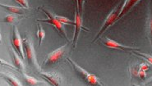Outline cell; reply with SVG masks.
<instances>
[{"label": "cell", "mask_w": 152, "mask_h": 86, "mask_svg": "<svg viewBox=\"0 0 152 86\" xmlns=\"http://www.w3.org/2000/svg\"><path fill=\"white\" fill-rule=\"evenodd\" d=\"M150 83H152V76L148 79V80H147V81H146V83H145V84H150Z\"/></svg>", "instance_id": "obj_25"}, {"label": "cell", "mask_w": 152, "mask_h": 86, "mask_svg": "<svg viewBox=\"0 0 152 86\" xmlns=\"http://www.w3.org/2000/svg\"><path fill=\"white\" fill-rule=\"evenodd\" d=\"M55 17L58 20V22H60L62 24L64 25H75V22L72 21L68 18L65 17H62V16H56L55 15Z\"/></svg>", "instance_id": "obj_17"}, {"label": "cell", "mask_w": 152, "mask_h": 86, "mask_svg": "<svg viewBox=\"0 0 152 86\" xmlns=\"http://www.w3.org/2000/svg\"><path fill=\"white\" fill-rule=\"evenodd\" d=\"M0 65H1V66H8V67L14 69V70H18V69L15 67V66H12V65H11L9 62H7V61H4V59H1V58H0Z\"/></svg>", "instance_id": "obj_22"}, {"label": "cell", "mask_w": 152, "mask_h": 86, "mask_svg": "<svg viewBox=\"0 0 152 86\" xmlns=\"http://www.w3.org/2000/svg\"><path fill=\"white\" fill-rule=\"evenodd\" d=\"M12 47L17 51L20 57L24 59L25 58V53H24V49H23V41L21 40V36L19 35L18 28L14 26L13 27V32H12Z\"/></svg>", "instance_id": "obj_5"}, {"label": "cell", "mask_w": 152, "mask_h": 86, "mask_svg": "<svg viewBox=\"0 0 152 86\" xmlns=\"http://www.w3.org/2000/svg\"><path fill=\"white\" fill-rule=\"evenodd\" d=\"M10 52L11 55H12V61H13V63H14V66L16 68L21 71V72H24V70H25V65L22 61V58L20 57L19 54L17 53V51L14 50L12 48H10Z\"/></svg>", "instance_id": "obj_11"}, {"label": "cell", "mask_w": 152, "mask_h": 86, "mask_svg": "<svg viewBox=\"0 0 152 86\" xmlns=\"http://www.w3.org/2000/svg\"><path fill=\"white\" fill-rule=\"evenodd\" d=\"M22 41H23V49H24L25 57L27 59L28 64L31 65L35 69L40 71L41 69H40V66L38 64V62H37L36 52L34 49L31 40L26 38Z\"/></svg>", "instance_id": "obj_1"}, {"label": "cell", "mask_w": 152, "mask_h": 86, "mask_svg": "<svg viewBox=\"0 0 152 86\" xmlns=\"http://www.w3.org/2000/svg\"><path fill=\"white\" fill-rule=\"evenodd\" d=\"M0 76L10 85H21V83L16 77H14L13 75H10V74H6V73H2L1 72Z\"/></svg>", "instance_id": "obj_13"}, {"label": "cell", "mask_w": 152, "mask_h": 86, "mask_svg": "<svg viewBox=\"0 0 152 86\" xmlns=\"http://www.w3.org/2000/svg\"><path fill=\"white\" fill-rule=\"evenodd\" d=\"M102 42L104 46H106L107 48H110L119 49V50L126 51V52H132V51L139 50L138 48H132V47L125 46V45H123V44L118 43V42H116V41H114L113 40H110V39H104L102 40Z\"/></svg>", "instance_id": "obj_8"}, {"label": "cell", "mask_w": 152, "mask_h": 86, "mask_svg": "<svg viewBox=\"0 0 152 86\" xmlns=\"http://www.w3.org/2000/svg\"><path fill=\"white\" fill-rule=\"evenodd\" d=\"M140 0H126L124 5L122 6L121 8V12L118 16V20H120L121 18L124 17L125 15L127 14V12L131 10L132 7H134L136 4H137Z\"/></svg>", "instance_id": "obj_12"}, {"label": "cell", "mask_w": 152, "mask_h": 86, "mask_svg": "<svg viewBox=\"0 0 152 86\" xmlns=\"http://www.w3.org/2000/svg\"><path fill=\"white\" fill-rule=\"evenodd\" d=\"M146 30L148 35V39L151 44V52L152 53V0H150L149 4V11L147 16V21H146Z\"/></svg>", "instance_id": "obj_10"}, {"label": "cell", "mask_w": 152, "mask_h": 86, "mask_svg": "<svg viewBox=\"0 0 152 86\" xmlns=\"http://www.w3.org/2000/svg\"><path fill=\"white\" fill-rule=\"evenodd\" d=\"M41 10L45 13V15L48 17V18L45 19V20H37V21H38V22H45V23H48V24L52 25L53 27L56 29L59 32V34H60L61 35L63 36V37H64L66 40L69 41V38L67 37V33H66V30H65V28H64V24H62L60 22H58V20L55 17V16H53L50 12H49L48 10H45V8H41Z\"/></svg>", "instance_id": "obj_3"}, {"label": "cell", "mask_w": 152, "mask_h": 86, "mask_svg": "<svg viewBox=\"0 0 152 86\" xmlns=\"http://www.w3.org/2000/svg\"><path fill=\"white\" fill-rule=\"evenodd\" d=\"M139 69L144 71V72H147V71L150 70V66L147 63H142V64L140 65V66H139Z\"/></svg>", "instance_id": "obj_23"}, {"label": "cell", "mask_w": 152, "mask_h": 86, "mask_svg": "<svg viewBox=\"0 0 152 86\" xmlns=\"http://www.w3.org/2000/svg\"><path fill=\"white\" fill-rule=\"evenodd\" d=\"M40 75L48 81L49 84L52 85H60L62 84V79L59 75L57 73H50V72H41Z\"/></svg>", "instance_id": "obj_9"}, {"label": "cell", "mask_w": 152, "mask_h": 86, "mask_svg": "<svg viewBox=\"0 0 152 86\" xmlns=\"http://www.w3.org/2000/svg\"><path fill=\"white\" fill-rule=\"evenodd\" d=\"M23 76H24V78H25V80L26 82V84H27V85H47V83L35 79L34 77L26 75L24 72H23Z\"/></svg>", "instance_id": "obj_15"}, {"label": "cell", "mask_w": 152, "mask_h": 86, "mask_svg": "<svg viewBox=\"0 0 152 86\" xmlns=\"http://www.w3.org/2000/svg\"><path fill=\"white\" fill-rule=\"evenodd\" d=\"M138 76L141 79H145V77H146V72L139 69V71H138Z\"/></svg>", "instance_id": "obj_24"}, {"label": "cell", "mask_w": 152, "mask_h": 86, "mask_svg": "<svg viewBox=\"0 0 152 86\" xmlns=\"http://www.w3.org/2000/svg\"><path fill=\"white\" fill-rule=\"evenodd\" d=\"M84 2H85V0H77V7L78 10H79L81 14H82V11H83Z\"/></svg>", "instance_id": "obj_20"}, {"label": "cell", "mask_w": 152, "mask_h": 86, "mask_svg": "<svg viewBox=\"0 0 152 86\" xmlns=\"http://www.w3.org/2000/svg\"><path fill=\"white\" fill-rule=\"evenodd\" d=\"M67 61L70 62V64L74 67L75 70L81 75V77L85 79L88 84L91 85H103V84L99 81V78L96 75H93L91 73H89L87 71H86L85 69L80 66L77 62H75L73 60H72L70 57H67Z\"/></svg>", "instance_id": "obj_2"}, {"label": "cell", "mask_w": 152, "mask_h": 86, "mask_svg": "<svg viewBox=\"0 0 152 86\" xmlns=\"http://www.w3.org/2000/svg\"><path fill=\"white\" fill-rule=\"evenodd\" d=\"M2 40V35H1V34H0V41Z\"/></svg>", "instance_id": "obj_26"}, {"label": "cell", "mask_w": 152, "mask_h": 86, "mask_svg": "<svg viewBox=\"0 0 152 86\" xmlns=\"http://www.w3.org/2000/svg\"><path fill=\"white\" fill-rule=\"evenodd\" d=\"M0 7H3L4 9H6L7 12H9L11 14H18V15H23L24 11L20 8V7H14V6H9L4 4H0Z\"/></svg>", "instance_id": "obj_14"}, {"label": "cell", "mask_w": 152, "mask_h": 86, "mask_svg": "<svg viewBox=\"0 0 152 86\" xmlns=\"http://www.w3.org/2000/svg\"><path fill=\"white\" fill-rule=\"evenodd\" d=\"M135 55L137 56H139V57H142L143 59H145V61H148L150 64L152 65V56L150 55V54H146V53H139V52H137V51H132L131 52Z\"/></svg>", "instance_id": "obj_18"}, {"label": "cell", "mask_w": 152, "mask_h": 86, "mask_svg": "<svg viewBox=\"0 0 152 86\" xmlns=\"http://www.w3.org/2000/svg\"><path fill=\"white\" fill-rule=\"evenodd\" d=\"M121 8H122V7L119 6V7H116L115 9H113V11L111 12V13H110V14L108 16V17L106 18L105 22H104L102 27L99 30V33L97 34V35L96 36V38L94 39V41H93V42H95V41H96V40H98V38L100 37L101 35H103L104 33L106 31L107 29L110 28L111 25H113V24H114V23L118 21V16H119V13H120L121 12Z\"/></svg>", "instance_id": "obj_4"}, {"label": "cell", "mask_w": 152, "mask_h": 86, "mask_svg": "<svg viewBox=\"0 0 152 86\" xmlns=\"http://www.w3.org/2000/svg\"><path fill=\"white\" fill-rule=\"evenodd\" d=\"M19 5H21V7L24 8H29V4L27 0H15Z\"/></svg>", "instance_id": "obj_21"}, {"label": "cell", "mask_w": 152, "mask_h": 86, "mask_svg": "<svg viewBox=\"0 0 152 86\" xmlns=\"http://www.w3.org/2000/svg\"><path fill=\"white\" fill-rule=\"evenodd\" d=\"M74 26V35H73V40H72V48L73 49L77 46L80 33H81V30L83 29V26H82V17H81V14L80 13L79 10H78L77 7H76V16H75Z\"/></svg>", "instance_id": "obj_7"}, {"label": "cell", "mask_w": 152, "mask_h": 86, "mask_svg": "<svg viewBox=\"0 0 152 86\" xmlns=\"http://www.w3.org/2000/svg\"><path fill=\"white\" fill-rule=\"evenodd\" d=\"M65 49H66V45H63L60 48H57L56 50L50 53L44 61V65H53L58 62L65 53Z\"/></svg>", "instance_id": "obj_6"}, {"label": "cell", "mask_w": 152, "mask_h": 86, "mask_svg": "<svg viewBox=\"0 0 152 86\" xmlns=\"http://www.w3.org/2000/svg\"><path fill=\"white\" fill-rule=\"evenodd\" d=\"M37 36H38V39H39V46H41L42 44L43 40L45 39V30L43 29L42 25H38V31H37Z\"/></svg>", "instance_id": "obj_16"}, {"label": "cell", "mask_w": 152, "mask_h": 86, "mask_svg": "<svg viewBox=\"0 0 152 86\" xmlns=\"http://www.w3.org/2000/svg\"><path fill=\"white\" fill-rule=\"evenodd\" d=\"M17 20V17H15L14 14H9L6 16L3 19V22H5V23H9V24H12V23H14Z\"/></svg>", "instance_id": "obj_19"}]
</instances>
